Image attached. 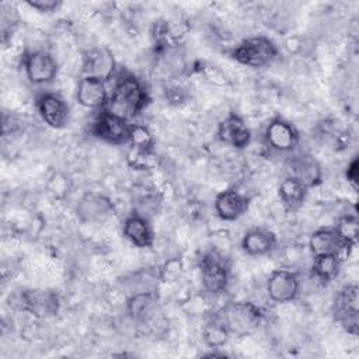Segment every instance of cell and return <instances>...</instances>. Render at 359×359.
<instances>
[{
	"label": "cell",
	"mask_w": 359,
	"mask_h": 359,
	"mask_svg": "<svg viewBox=\"0 0 359 359\" xmlns=\"http://www.w3.org/2000/svg\"><path fill=\"white\" fill-rule=\"evenodd\" d=\"M147 102L149 93L142 80L132 73L123 72L116 77L104 111L130 122L144 109Z\"/></svg>",
	"instance_id": "6da1fadb"
},
{
	"label": "cell",
	"mask_w": 359,
	"mask_h": 359,
	"mask_svg": "<svg viewBox=\"0 0 359 359\" xmlns=\"http://www.w3.org/2000/svg\"><path fill=\"white\" fill-rule=\"evenodd\" d=\"M215 316L224 324L230 335L245 337L262 321L261 309L251 302H231L222 307Z\"/></svg>",
	"instance_id": "7a4b0ae2"
},
{
	"label": "cell",
	"mask_w": 359,
	"mask_h": 359,
	"mask_svg": "<svg viewBox=\"0 0 359 359\" xmlns=\"http://www.w3.org/2000/svg\"><path fill=\"white\" fill-rule=\"evenodd\" d=\"M8 306L36 318H48L57 314L60 300L57 293L49 289H22L10 294Z\"/></svg>",
	"instance_id": "3957f363"
},
{
	"label": "cell",
	"mask_w": 359,
	"mask_h": 359,
	"mask_svg": "<svg viewBox=\"0 0 359 359\" xmlns=\"http://www.w3.org/2000/svg\"><path fill=\"white\" fill-rule=\"evenodd\" d=\"M278 56V48L272 39L264 35L250 36L240 42L233 50L231 57L248 67H264Z\"/></svg>",
	"instance_id": "277c9868"
},
{
	"label": "cell",
	"mask_w": 359,
	"mask_h": 359,
	"mask_svg": "<svg viewBox=\"0 0 359 359\" xmlns=\"http://www.w3.org/2000/svg\"><path fill=\"white\" fill-rule=\"evenodd\" d=\"M203 290L209 294H220L226 290L230 279V264L216 250L205 252L199 261Z\"/></svg>",
	"instance_id": "5b68a950"
},
{
	"label": "cell",
	"mask_w": 359,
	"mask_h": 359,
	"mask_svg": "<svg viewBox=\"0 0 359 359\" xmlns=\"http://www.w3.org/2000/svg\"><path fill=\"white\" fill-rule=\"evenodd\" d=\"M359 289L356 283H346L338 292L335 297V320L341 327L352 335H358L359 318H358V297Z\"/></svg>",
	"instance_id": "8992f818"
},
{
	"label": "cell",
	"mask_w": 359,
	"mask_h": 359,
	"mask_svg": "<svg viewBox=\"0 0 359 359\" xmlns=\"http://www.w3.org/2000/svg\"><path fill=\"white\" fill-rule=\"evenodd\" d=\"M22 66L28 81L35 86L50 83L57 74L56 59L52 56V53L43 49L27 52L22 59Z\"/></svg>",
	"instance_id": "52a82bcc"
},
{
	"label": "cell",
	"mask_w": 359,
	"mask_h": 359,
	"mask_svg": "<svg viewBox=\"0 0 359 359\" xmlns=\"http://www.w3.org/2000/svg\"><path fill=\"white\" fill-rule=\"evenodd\" d=\"M115 212L112 201L101 192H86L76 205V215L83 223H101Z\"/></svg>",
	"instance_id": "ba28073f"
},
{
	"label": "cell",
	"mask_w": 359,
	"mask_h": 359,
	"mask_svg": "<svg viewBox=\"0 0 359 359\" xmlns=\"http://www.w3.org/2000/svg\"><path fill=\"white\" fill-rule=\"evenodd\" d=\"M116 62L112 52L104 46H94L84 52L81 62V76L109 81L115 73Z\"/></svg>",
	"instance_id": "9c48e42d"
},
{
	"label": "cell",
	"mask_w": 359,
	"mask_h": 359,
	"mask_svg": "<svg viewBox=\"0 0 359 359\" xmlns=\"http://www.w3.org/2000/svg\"><path fill=\"white\" fill-rule=\"evenodd\" d=\"M130 122H126L118 116L101 111L91 123V133L97 139L109 143V144H122L128 143Z\"/></svg>",
	"instance_id": "30bf717a"
},
{
	"label": "cell",
	"mask_w": 359,
	"mask_h": 359,
	"mask_svg": "<svg viewBox=\"0 0 359 359\" xmlns=\"http://www.w3.org/2000/svg\"><path fill=\"white\" fill-rule=\"evenodd\" d=\"M265 140L272 150L289 153L293 151L299 144L300 135L292 122L276 116L269 121L265 129Z\"/></svg>",
	"instance_id": "8fae6325"
},
{
	"label": "cell",
	"mask_w": 359,
	"mask_h": 359,
	"mask_svg": "<svg viewBox=\"0 0 359 359\" xmlns=\"http://www.w3.org/2000/svg\"><path fill=\"white\" fill-rule=\"evenodd\" d=\"M300 290L297 273L289 269L273 271L266 280V292L275 303H289L294 300Z\"/></svg>",
	"instance_id": "7c38bea8"
},
{
	"label": "cell",
	"mask_w": 359,
	"mask_h": 359,
	"mask_svg": "<svg viewBox=\"0 0 359 359\" xmlns=\"http://www.w3.org/2000/svg\"><path fill=\"white\" fill-rule=\"evenodd\" d=\"M36 109L42 121L53 129H60L66 126L69 121V105L66 104L65 98L57 93L46 91L39 94V97L36 98Z\"/></svg>",
	"instance_id": "4fadbf2b"
},
{
	"label": "cell",
	"mask_w": 359,
	"mask_h": 359,
	"mask_svg": "<svg viewBox=\"0 0 359 359\" xmlns=\"http://www.w3.org/2000/svg\"><path fill=\"white\" fill-rule=\"evenodd\" d=\"M217 137L227 146L234 149H245L251 142V130L240 115L230 112L219 122Z\"/></svg>",
	"instance_id": "5bb4252c"
},
{
	"label": "cell",
	"mask_w": 359,
	"mask_h": 359,
	"mask_svg": "<svg viewBox=\"0 0 359 359\" xmlns=\"http://www.w3.org/2000/svg\"><path fill=\"white\" fill-rule=\"evenodd\" d=\"M105 84V81H101L98 79L81 76L76 88L77 102L88 109H104L108 100V91Z\"/></svg>",
	"instance_id": "9a60e30c"
},
{
	"label": "cell",
	"mask_w": 359,
	"mask_h": 359,
	"mask_svg": "<svg viewBox=\"0 0 359 359\" xmlns=\"http://www.w3.org/2000/svg\"><path fill=\"white\" fill-rule=\"evenodd\" d=\"M213 205L219 219L224 222H233L247 212L250 199L247 195L236 189H226L216 195Z\"/></svg>",
	"instance_id": "2e32d148"
},
{
	"label": "cell",
	"mask_w": 359,
	"mask_h": 359,
	"mask_svg": "<svg viewBox=\"0 0 359 359\" xmlns=\"http://www.w3.org/2000/svg\"><path fill=\"white\" fill-rule=\"evenodd\" d=\"M287 171L290 177H294L307 188L318 185L323 177L318 161L309 153H300L290 157L287 161Z\"/></svg>",
	"instance_id": "e0dca14e"
},
{
	"label": "cell",
	"mask_w": 359,
	"mask_h": 359,
	"mask_svg": "<svg viewBox=\"0 0 359 359\" xmlns=\"http://www.w3.org/2000/svg\"><path fill=\"white\" fill-rule=\"evenodd\" d=\"M123 237L137 248H150L154 243V233L149 220L140 213L129 215L122 226Z\"/></svg>",
	"instance_id": "ac0fdd59"
},
{
	"label": "cell",
	"mask_w": 359,
	"mask_h": 359,
	"mask_svg": "<svg viewBox=\"0 0 359 359\" xmlns=\"http://www.w3.org/2000/svg\"><path fill=\"white\" fill-rule=\"evenodd\" d=\"M276 247V236L266 229L255 227L248 231L241 238V248L245 254L251 257H261L272 252Z\"/></svg>",
	"instance_id": "d6986e66"
},
{
	"label": "cell",
	"mask_w": 359,
	"mask_h": 359,
	"mask_svg": "<svg viewBox=\"0 0 359 359\" xmlns=\"http://www.w3.org/2000/svg\"><path fill=\"white\" fill-rule=\"evenodd\" d=\"M309 248L314 257L339 254L345 250L334 227H321L313 231L309 238Z\"/></svg>",
	"instance_id": "ffe728a7"
},
{
	"label": "cell",
	"mask_w": 359,
	"mask_h": 359,
	"mask_svg": "<svg viewBox=\"0 0 359 359\" xmlns=\"http://www.w3.org/2000/svg\"><path fill=\"white\" fill-rule=\"evenodd\" d=\"M307 192L309 188L303 182L290 175L283 178L278 188L279 198L289 210H297L299 208H302L307 198Z\"/></svg>",
	"instance_id": "44dd1931"
},
{
	"label": "cell",
	"mask_w": 359,
	"mask_h": 359,
	"mask_svg": "<svg viewBox=\"0 0 359 359\" xmlns=\"http://www.w3.org/2000/svg\"><path fill=\"white\" fill-rule=\"evenodd\" d=\"M339 269H341L339 254L317 255L313 259V266H311L313 276L323 285H327L328 282L334 280L338 276Z\"/></svg>",
	"instance_id": "7402d4cb"
},
{
	"label": "cell",
	"mask_w": 359,
	"mask_h": 359,
	"mask_svg": "<svg viewBox=\"0 0 359 359\" xmlns=\"http://www.w3.org/2000/svg\"><path fill=\"white\" fill-rule=\"evenodd\" d=\"M157 302L156 292H140L130 294L126 302L128 313L132 318L140 320L151 313Z\"/></svg>",
	"instance_id": "603a6c76"
},
{
	"label": "cell",
	"mask_w": 359,
	"mask_h": 359,
	"mask_svg": "<svg viewBox=\"0 0 359 359\" xmlns=\"http://www.w3.org/2000/svg\"><path fill=\"white\" fill-rule=\"evenodd\" d=\"M230 332L224 324L213 314L202 330V338L209 348H222L227 344Z\"/></svg>",
	"instance_id": "cb8c5ba5"
},
{
	"label": "cell",
	"mask_w": 359,
	"mask_h": 359,
	"mask_svg": "<svg viewBox=\"0 0 359 359\" xmlns=\"http://www.w3.org/2000/svg\"><path fill=\"white\" fill-rule=\"evenodd\" d=\"M344 248H351L356 244L359 237V220L356 215H342L334 226Z\"/></svg>",
	"instance_id": "d4e9b609"
},
{
	"label": "cell",
	"mask_w": 359,
	"mask_h": 359,
	"mask_svg": "<svg viewBox=\"0 0 359 359\" xmlns=\"http://www.w3.org/2000/svg\"><path fill=\"white\" fill-rule=\"evenodd\" d=\"M128 143L130 147L136 149H146V150H154V136L150 132V129L146 125L142 123H130L129 126V135H128Z\"/></svg>",
	"instance_id": "484cf974"
},
{
	"label": "cell",
	"mask_w": 359,
	"mask_h": 359,
	"mask_svg": "<svg viewBox=\"0 0 359 359\" xmlns=\"http://www.w3.org/2000/svg\"><path fill=\"white\" fill-rule=\"evenodd\" d=\"M156 153L154 150H146V149H136L130 147L126 154L128 164L139 171L150 170L156 165Z\"/></svg>",
	"instance_id": "4316f807"
},
{
	"label": "cell",
	"mask_w": 359,
	"mask_h": 359,
	"mask_svg": "<svg viewBox=\"0 0 359 359\" xmlns=\"http://www.w3.org/2000/svg\"><path fill=\"white\" fill-rule=\"evenodd\" d=\"M184 272V262L180 257H171L164 261L158 269V279L163 282H175Z\"/></svg>",
	"instance_id": "83f0119b"
},
{
	"label": "cell",
	"mask_w": 359,
	"mask_h": 359,
	"mask_svg": "<svg viewBox=\"0 0 359 359\" xmlns=\"http://www.w3.org/2000/svg\"><path fill=\"white\" fill-rule=\"evenodd\" d=\"M27 4L41 13H52V11H56L62 6V1H59V0H28Z\"/></svg>",
	"instance_id": "f1b7e54d"
},
{
	"label": "cell",
	"mask_w": 359,
	"mask_h": 359,
	"mask_svg": "<svg viewBox=\"0 0 359 359\" xmlns=\"http://www.w3.org/2000/svg\"><path fill=\"white\" fill-rule=\"evenodd\" d=\"M165 97L171 104H181L185 101L187 95H185V90L174 86V87H167L165 88Z\"/></svg>",
	"instance_id": "f546056e"
},
{
	"label": "cell",
	"mask_w": 359,
	"mask_h": 359,
	"mask_svg": "<svg viewBox=\"0 0 359 359\" xmlns=\"http://www.w3.org/2000/svg\"><path fill=\"white\" fill-rule=\"evenodd\" d=\"M358 167H359V163H358V157H353L352 161L348 164L346 167V180L348 182L356 188L358 187Z\"/></svg>",
	"instance_id": "4dcf8cb0"
}]
</instances>
